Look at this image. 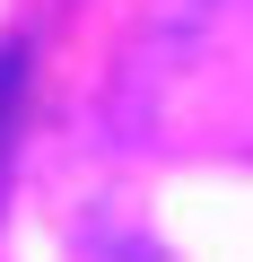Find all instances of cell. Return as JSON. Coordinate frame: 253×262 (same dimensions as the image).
Masks as SVG:
<instances>
[{
    "label": "cell",
    "mask_w": 253,
    "mask_h": 262,
    "mask_svg": "<svg viewBox=\"0 0 253 262\" xmlns=\"http://www.w3.org/2000/svg\"><path fill=\"white\" fill-rule=\"evenodd\" d=\"M9 105H18V44L0 53V140H9Z\"/></svg>",
    "instance_id": "6da1fadb"
}]
</instances>
